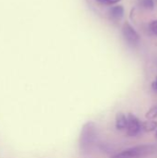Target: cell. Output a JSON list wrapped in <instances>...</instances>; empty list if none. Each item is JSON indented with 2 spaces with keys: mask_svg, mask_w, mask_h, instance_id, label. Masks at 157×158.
<instances>
[{
  "mask_svg": "<svg viewBox=\"0 0 157 158\" xmlns=\"http://www.w3.org/2000/svg\"><path fill=\"white\" fill-rule=\"evenodd\" d=\"M97 137V130L95 123L88 121L83 125L80 135V148L81 152H88L93 145Z\"/></svg>",
  "mask_w": 157,
  "mask_h": 158,
  "instance_id": "obj_1",
  "label": "cell"
},
{
  "mask_svg": "<svg viewBox=\"0 0 157 158\" xmlns=\"http://www.w3.org/2000/svg\"><path fill=\"white\" fill-rule=\"evenodd\" d=\"M155 150L154 145H138L131 148H128L115 156L112 158H143L153 154Z\"/></svg>",
  "mask_w": 157,
  "mask_h": 158,
  "instance_id": "obj_2",
  "label": "cell"
},
{
  "mask_svg": "<svg viewBox=\"0 0 157 158\" xmlns=\"http://www.w3.org/2000/svg\"><path fill=\"white\" fill-rule=\"evenodd\" d=\"M128 124H127V135L129 137L137 136L142 130V122L140 119L132 113H129L127 116Z\"/></svg>",
  "mask_w": 157,
  "mask_h": 158,
  "instance_id": "obj_3",
  "label": "cell"
},
{
  "mask_svg": "<svg viewBox=\"0 0 157 158\" xmlns=\"http://www.w3.org/2000/svg\"><path fill=\"white\" fill-rule=\"evenodd\" d=\"M122 33L125 38V40L132 45H136L140 42V35L136 31V30L129 23L125 22L122 27Z\"/></svg>",
  "mask_w": 157,
  "mask_h": 158,
  "instance_id": "obj_4",
  "label": "cell"
},
{
  "mask_svg": "<svg viewBox=\"0 0 157 158\" xmlns=\"http://www.w3.org/2000/svg\"><path fill=\"white\" fill-rule=\"evenodd\" d=\"M127 124H128L127 116L122 112H118L116 116V129L118 131L126 130Z\"/></svg>",
  "mask_w": 157,
  "mask_h": 158,
  "instance_id": "obj_5",
  "label": "cell"
},
{
  "mask_svg": "<svg viewBox=\"0 0 157 158\" xmlns=\"http://www.w3.org/2000/svg\"><path fill=\"white\" fill-rule=\"evenodd\" d=\"M110 17L115 20H119L124 16V7L122 6H115L109 9Z\"/></svg>",
  "mask_w": 157,
  "mask_h": 158,
  "instance_id": "obj_6",
  "label": "cell"
},
{
  "mask_svg": "<svg viewBox=\"0 0 157 158\" xmlns=\"http://www.w3.org/2000/svg\"><path fill=\"white\" fill-rule=\"evenodd\" d=\"M157 129V121L152 119V120H147L142 123V130L145 132H152L156 131Z\"/></svg>",
  "mask_w": 157,
  "mask_h": 158,
  "instance_id": "obj_7",
  "label": "cell"
},
{
  "mask_svg": "<svg viewBox=\"0 0 157 158\" xmlns=\"http://www.w3.org/2000/svg\"><path fill=\"white\" fill-rule=\"evenodd\" d=\"M145 118L148 120H152L157 118V106H152L145 114Z\"/></svg>",
  "mask_w": 157,
  "mask_h": 158,
  "instance_id": "obj_8",
  "label": "cell"
},
{
  "mask_svg": "<svg viewBox=\"0 0 157 158\" xmlns=\"http://www.w3.org/2000/svg\"><path fill=\"white\" fill-rule=\"evenodd\" d=\"M140 5L145 9H153L155 7L154 0H140Z\"/></svg>",
  "mask_w": 157,
  "mask_h": 158,
  "instance_id": "obj_9",
  "label": "cell"
},
{
  "mask_svg": "<svg viewBox=\"0 0 157 158\" xmlns=\"http://www.w3.org/2000/svg\"><path fill=\"white\" fill-rule=\"evenodd\" d=\"M149 30L150 31L157 36V19L152 20L149 24Z\"/></svg>",
  "mask_w": 157,
  "mask_h": 158,
  "instance_id": "obj_10",
  "label": "cell"
},
{
  "mask_svg": "<svg viewBox=\"0 0 157 158\" xmlns=\"http://www.w3.org/2000/svg\"><path fill=\"white\" fill-rule=\"evenodd\" d=\"M99 4L102 5H106V6H113L118 3H119L121 0H96Z\"/></svg>",
  "mask_w": 157,
  "mask_h": 158,
  "instance_id": "obj_11",
  "label": "cell"
},
{
  "mask_svg": "<svg viewBox=\"0 0 157 158\" xmlns=\"http://www.w3.org/2000/svg\"><path fill=\"white\" fill-rule=\"evenodd\" d=\"M152 87H153V89H154L155 91H157V77L155 78V81H153V83H152Z\"/></svg>",
  "mask_w": 157,
  "mask_h": 158,
  "instance_id": "obj_12",
  "label": "cell"
},
{
  "mask_svg": "<svg viewBox=\"0 0 157 158\" xmlns=\"http://www.w3.org/2000/svg\"><path fill=\"white\" fill-rule=\"evenodd\" d=\"M155 138H156V139H157V131H156V132H155Z\"/></svg>",
  "mask_w": 157,
  "mask_h": 158,
  "instance_id": "obj_13",
  "label": "cell"
}]
</instances>
